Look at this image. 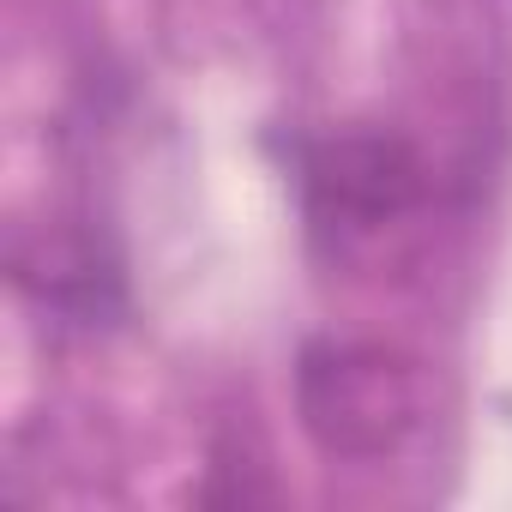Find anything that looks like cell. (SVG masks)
Listing matches in <instances>:
<instances>
[{
	"mask_svg": "<svg viewBox=\"0 0 512 512\" xmlns=\"http://www.w3.org/2000/svg\"><path fill=\"white\" fill-rule=\"evenodd\" d=\"M296 416L326 458L380 464L428 428L434 380L392 344L320 338L296 362Z\"/></svg>",
	"mask_w": 512,
	"mask_h": 512,
	"instance_id": "cell-1",
	"label": "cell"
},
{
	"mask_svg": "<svg viewBox=\"0 0 512 512\" xmlns=\"http://www.w3.org/2000/svg\"><path fill=\"white\" fill-rule=\"evenodd\" d=\"M422 193V163L392 133H344L314 157V199L344 229H380L404 217Z\"/></svg>",
	"mask_w": 512,
	"mask_h": 512,
	"instance_id": "cell-2",
	"label": "cell"
}]
</instances>
